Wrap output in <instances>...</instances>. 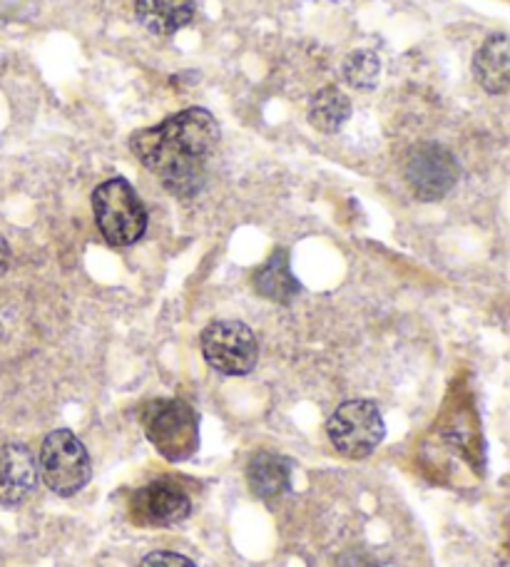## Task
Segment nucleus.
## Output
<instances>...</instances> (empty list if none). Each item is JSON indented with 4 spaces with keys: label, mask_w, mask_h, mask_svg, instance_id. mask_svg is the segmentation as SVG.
Here are the masks:
<instances>
[{
    "label": "nucleus",
    "mask_w": 510,
    "mask_h": 567,
    "mask_svg": "<svg viewBox=\"0 0 510 567\" xmlns=\"http://www.w3.org/2000/svg\"><path fill=\"white\" fill-rule=\"evenodd\" d=\"M341 75L354 90H374L381 75V60L371 50H354L344 60Z\"/></svg>",
    "instance_id": "2eb2a0df"
},
{
    "label": "nucleus",
    "mask_w": 510,
    "mask_h": 567,
    "mask_svg": "<svg viewBox=\"0 0 510 567\" xmlns=\"http://www.w3.org/2000/svg\"><path fill=\"white\" fill-rule=\"evenodd\" d=\"M135 13L147 33L167 38L192 23L195 0H135Z\"/></svg>",
    "instance_id": "9d476101"
},
{
    "label": "nucleus",
    "mask_w": 510,
    "mask_h": 567,
    "mask_svg": "<svg viewBox=\"0 0 510 567\" xmlns=\"http://www.w3.org/2000/svg\"><path fill=\"white\" fill-rule=\"evenodd\" d=\"M93 215L100 235L112 247H132L147 231V207L125 177H112L93 192Z\"/></svg>",
    "instance_id": "7ed1b4c3"
},
{
    "label": "nucleus",
    "mask_w": 510,
    "mask_h": 567,
    "mask_svg": "<svg viewBox=\"0 0 510 567\" xmlns=\"http://www.w3.org/2000/svg\"><path fill=\"white\" fill-rule=\"evenodd\" d=\"M339 567H374V563L369 555H364V553H346Z\"/></svg>",
    "instance_id": "f3484780"
},
{
    "label": "nucleus",
    "mask_w": 510,
    "mask_h": 567,
    "mask_svg": "<svg viewBox=\"0 0 510 567\" xmlns=\"http://www.w3.org/2000/svg\"><path fill=\"white\" fill-rule=\"evenodd\" d=\"M473 75L486 93L506 95L510 87V50L503 33L491 35L473 58Z\"/></svg>",
    "instance_id": "9b49d317"
},
{
    "label": "nucleus",
    "mask_w": 510,
    "mask_h": 567,
    "mask_svg": "<svg viewBox=\"0 0 510 567\" xmlns=\"http://www.w3.org/2000/svg\"><path fill=\"white\" fill-rule=\"evenodd\" d=\"M142 429L162 458L190 461L200 449V416L180 399H155L142 406Z\"/></svg>",
    "instance_id": "f03ea898"
},
{
    "label": "nucleus",
    "mask_w": 510,
    "mask_h": 567,
    "mask_svg": "<svg viewBox=\"0 0 510 567\" xmlns=\"http://www.w3.org/2000/svg\"><path fill=\"white\" fill-rule=\"evenodd\" d=\"M247 483L262 501L279 498L292 485V463L277 453L262 451L247 465Z\"/></svg>",
    "instance_id": "ddd939ff"
},
{
    "label": "nucleus",
    "mask_w": 510,
    "mask_h": 567,
    "mask_svg": "<svg viewBox=\"0 0 510 567\" xmlns=\"http://www.w3.org/2000/svg\"><path fill=\"white\" fill-rule=\"evenodd\" d=\"M192 513L190 495L172 481H152L132 495V515L142 525H155V528H170L187 520Z\"/></svg>",
    "instance_id": "6e6552de"
},
{
    "label": "nucleus",
    "mask_w": 510,
    "mask_h": 567,
    "mask_svg": "<svg viewBox=\"0 0 510 567\" xmlns=\"http://www.w3.org/2000/svg\"><path fill=\"white\" fill-rule=\"evenodd\" d=\"M38 463L26 443L0 445V505L16 508L33 495L38 485Z\"/></svg>",
    "instance_id": "1a4fd4ad"
},
{
    "label": "nucleus",
    "mask_w": 510,
    "mask_h": 567,
    "mask_svg": "<svg viewBox=\"0 0 510 567\" xmlns=\"http://www.w3.org/2000/svg\"><path fill=\"white\" fill-rule=\"evenodd\" d=\"M351 100L339 87L326 85L319 93H314L309 103V123L324 135H334L349 123Z\"/></svg>",
    "instance_id": "4468645a"
},
{
    "label": "nucleus",
    "mask_w": 510,
    "mask_h": 567,
    "mask_svg": "<svg viewBox=\"0 0 510 567\" xmlns=\"http://www.w3.org/2000/svg\"><path fill=\"white\" fill-rule=\"evenodd\" d=\"M220 142V125L210 110L187 107L157 127L137 130L130 137L132 155L157 175L170 195L197 197L207 182V159Z\"/></svg>",
    "instance_id": "f257e3e1"
},
{
    "label": "nucleus",
    "mask_w": 510,
    "mask_h": 567,
    "mask_svg": "<svg viewBox=\"0 0 510 567\" xmlns=\"http://www.w3.org/2000/svg\"><path fill=\"white\" fill-rule=\"evenodd\" d=\"M252 284L254 291H257L262 299H269L274 303H289L302 291L299 279L294 277L292 271L287 249L274 251V255L254 271Z\"/></svg>",
    "instance_id": "f8f14e48"
},
{
    "label": "nucleus",
    "mask_w": 510,
    "mask_h": 567,
    "mask_svg": "<svg viewBox=\"0 0 510 567\" xmlns=\"http://www.w3.org/2000/svg\"><path fill=\"white\" fill-rule=\"evenodd\" d=\"M140 567H197V565L180 553L157 550V553L145 555V560L140 563Z\"/></svg>",
    "instance_id": "dca6fc26"
},
{
    "label": "nucleus",
    "mask_w": 510,
    "mask_h": 567,
    "mask_svg": "<svg viewBox=\"0 0 510 567\" xmlns=\"http://www.w3.org/2000/svg\"><path fill=\"white\" fill-rule=\"evenodd\" d=\"M8 267H10V247H8V241H6V237L0 235V277L6 275L8 271Z\"/></svg>",
    "instance_id": "a211bd4d"
},
{
    "label": "nucleus",
    "mask_w": 510,
    "mask_h": 567,
    "mask_svg": "<svg viewBox=\"0 0 510 567\" xmlns=\"http://www.w3.org/2000/svg\"><path fill=\"white\" fill-rule=\"evenodd\" d=\"M45 488L60 498H70L85 488L93 478V461L73 431L58 429L45 435L40 449V468Z\"/></svg>",
    "instance_id": "20e7f679"
},
{
    "label": "nucleus",
    "mask_w": 510,
    "mask_h": 567,
    "mask_svg": "<svg viewBox=\"0 0 510 567\" xmlns=\"http://www.w3.org/2000/svg\"><path fill=\"white\" fill-rule=\"evenodd\" d=\"M202 357L224 377H247L259 359V343L247 323L222 319L212 321L200 337Z\"/></svg>",
    "instance_id": "423d86ee"
},
{
    "label": "nucleus",
    "mask_w": 510,
    "mask_h": 567,
    "mask_svg": "<svg viewBox=\"0 0 510 567\" xmlns=\"http://www.w3.org/2000/svg\"><path fill=\"white\" fill-rule=\"evenodd\" d=\"M326 435H329L336 453L344 455V458L361 461L379 449L386 435V425L374 401L354 399L341 403L332 413L329 423H326Z\"/></svg>",
    "instance_id": "39448f33"
},
{
    "label": "nucleus",
    "mask_w": 510,
    "mask_h": 567,
    "mask_svg": "<svg viewBox=\"0 0 510 567\" xmlns=\"http://www.w3.org/2000/svg\"><path fill=\"white\" fill-rule=\"evenodd\" d=\"M404 175L418 199L438 202L456 187L461 169L451 150L438 142H421L408 152Z\"/></svg>",
    "instance_id": "0eeeda50"
}]
</instances>
